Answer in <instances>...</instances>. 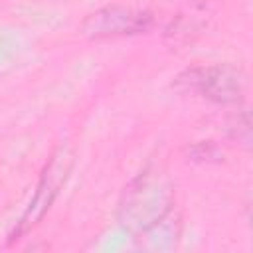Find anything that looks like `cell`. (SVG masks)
Returning a JSON list of instances; mask_svg holds the SVG:
<instances>
[{
  "instance_id": "6da1fadb",
  "label": "cell",
  "mask_w": 253,
  "mask_h": 253,
  "mask_svg": "<svg viewBox=\"0 0 253 253\" xmlns=\"http://www.w3.org/2000/svg\"><path fill=\"white\" fill-rule=\"evenodd\" d=\"M174 202L172 184L164 174L146 168L125 190L121 202V223L132 231H148L164 221Z\"/></svg>"
},
{
  "instance_id": "7a4b0ae2",
  "label": "cell",
  "mask_w": 253,
  "mask_h": 253,
  "mask_svg": "<svg viewBox=\"0 0 253 253\" xmlns=\"http://www.w3.org/2000/svg\"><path fill=\"white\" fill-rule=\"evenodd\" d=\"M182 93H196L213 103H239L245 91V75L233 65H204L182 71L174 79Z\"/></svg>"
},
{
  "instance_id": "3957f363",
  "label": "cell",
  "mask_w": 253,
  "mask_h": 253,
  "mask_svg": "<svg viewBox=\"0 0 253 253\" xmlns=\"http://www.w3.org/2000/svg\"><path fill=\"white\" fill-rule=\"evenodd\" d=\"M73 158H75L73 150L65 144H61L51 154V158L47 160V164L42 172V178L38 182L36 194H34L28 210L20 217L16 229L10 233V241L18 239L20 235H24L32 227H36L42 221V217L49 211V208L53 206L55 198L59 196V190L63 188V184H65V180H67V176L73 168Z\"/></svg>"
},
{
  "instance_id": "277c9868",
  "label": "cell",
  "mask_w": 253,
  "mask_h": 253,
  "mask_svg": "<svg viewBox=\"0 0 253 253\" xmlns=\"http://www.w3.org/2000/svg\"><path fill=\"white\" fill-rule=\"evenodd\" d=\"M152 12L144 8L111 4L91 12L83 22L79 32L91 40L125 38L146 32L152 26Z\"/></svg>"
},
{
  "instance_id": "5b68a950",
  "label": "cell",
  "mask_w": 253,
  "mask_h": 253,
  "mask_svg": "<svg viewBox=\"0 0 253 253\" xmlns=\"http://www.w3.org/2000/svg\"><path fill=\"white\" fill-rule=\"evenodd\" d=\"M190 156H192V160H196V162H217V160H221V150L213 144V142H198L196 146H192L190 148Z\"/></svg>"
}]
</instances>
